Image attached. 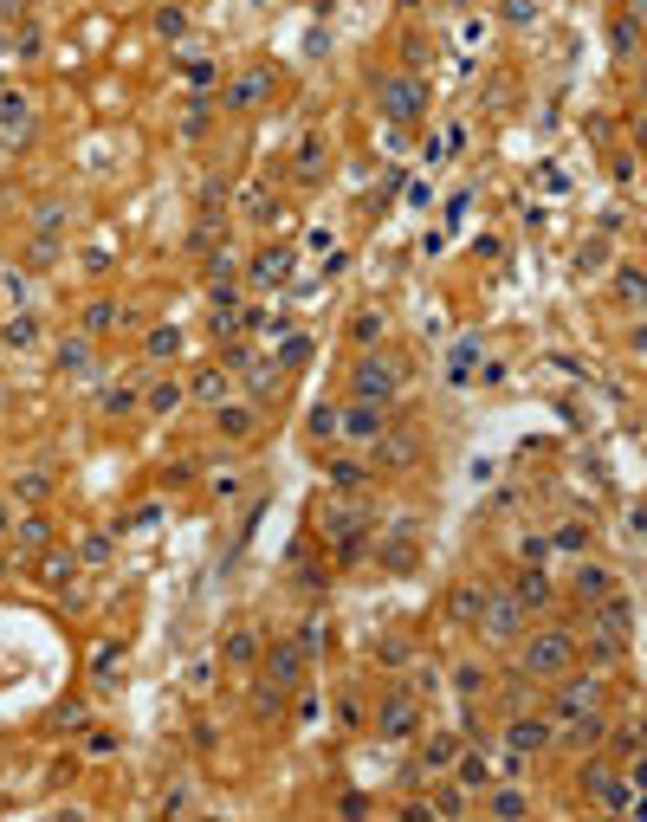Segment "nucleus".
I'll return each instance as SVG.
<instances>
[{
    "mask_svg": "<svg viewBox=\"0 0 647 822\" xmlns=\"http://www.w3.org/2000/svg\"><path fill=\"white\" fill-rule=\"evenodd\" d=\"M188 402V389H182V382H175V376H156V382H149V389H143V408H149V415H175V408H182Z\"/></svg>",
    "mask_w": 647,
    "mask_h": 822,
    "instance_id": "bb28decb",
    "label": "nucleus"
},
{
    "mask_svg": "<svg viewBox=\"0 0 647 822\" xmlns=\"http://www.w3.org/2000/svg\"><path fill=\"white\" fill-rule=\"evenodd\" d=\"M85 266H91V272H110V246H104V240H98V246H91V253H85Z\"/></svg>",
    "mask_w": 647,
    "mask_h": 822,
    "instance_id": "6e6d98bb",
    "label": "nucleus"
},
{
    "mask_svg": "<svg viewBox=\"0 0 647 822\" xmlns=\"http://www.w3.org/2000/svg\"><path fill=\"white\" fill-rule=\"evenodd\" d=\"M143 356H149V363H175V356H182V331H175V324H149Z\"/></svg>",
    "mask_w": 647,
    "mask_h": 822,
    "instance_id": "473e14b6",
    "label": "nucleus"
},
{
    "mask_svg": "<svg viewBox=\"0 0 647 822\" xmlns=\"http://www.w3.org/2000/svg\"><path fill=\"white\" fill-rule=\"evenodd\" d=\"M635 91H641V98H647V65H641V72H635Z\"/></svg>",
    "mask_w": 647,
    "mask_h": 822,
    "instance_id": "052dcab7",
    "label": "nucleus"
},
{
    "mask_svg": "<svg viewBox=\"0 0 647 822\" xmlns=\"http://www.w3.org/2000/svg\"><path fill=\"white\" fill-rule=\"evenodd\" d=\"M292 272H298V253H292V246H259L253 266H246V285L279 292V285H292Z\"/></svg>",
    "mask_w": 647,
    "mask_h": 822,
    "instance_id": "9d476101",
    "label": "nucleus"
},
{
    "mask_svg": "<svg viewBox=\"0 0 647 822\" xmlns=\"http://www.w3.org/2000/svg\"><path fill=\"white\" fill-rule=\"evenodd\" d=\"M110 551H117V531H85V538H78V564L85 570L110 564Z\"/></svg>",
    "mask_w": 647,
    "mask_h": 822,
    "instance_id": "c9c22d12",
    "label": "nucleus"
},
{
    "mask_svg": "<svg viewBox=\"0 0 647 822\" xmlns=\"http://www.w3.org/2000/svg\"><path fill=\"white\" fill-rule=\"evenodd\" d=\"M382 331H389V318H382V305H363V311H350V344H356V350L382 344Z\"/></svg>",
    "mask_w": 647,
    "mask_h": 822,
    "instance_id": "7c9ffc66",
    "label": "nucleus"
},
{
    "mask_svg": "<svg viewBox=\"0 0 647 822\" xmlns=\"http://www.w3.org/2000/svg\"><path fill=\"white\" fill-rule=\"evenodd\" d=\"M123 324H130V311L110 305V298H91L85 305V337H110V331H123Z\"/></svg>",
    "mask_w": 647,
    "mask_h": 822,
    "instance_id": "c85d7f7f",
    "label": "nucleus"
},
{
    "mask_svg": "<svg viewBox=\"0 0 647 822\" xmlns=\"http://www.w3.org/2000/svg\"><path fill=\"white\" fill-rule=\"evenodd\" d=\"M214 434H220V441H253V434H259V408L227 395V402L214 408Z\"/></svg>",
    "mask_w": 647,
    "mask_h": 822,
    "instance_id": "f3484780",
    "label": "nucleus"
},
{
    "mask_svg": "<svg viewBox=\"0 0 647 822\" xmlns=\"http://www.w3.org/2000/svg\"><path fill=\"white\" fill-rule=\"evenodd\" d=\"M505 20H512V26H531V20H538V0H505Z\"/></svg>",
    "mask_w": 647,
    "mask_h": 822,
    "instance_id": "3c124183",
    "label": "nucleus"
},
{
    "mask_svg": "<svg viewBox=\"0 0 647 822\" xmlns=\"http://www.w3.org/2000/svg\"><path fill=\"white\" fill-rule=\"evenodd\" d=\"M305 661H311V654H305V641H272L259 667H266V680H272V687H298V680H305Z\"/></svg>",
    "mask_w": 647,
    "mask_h": 822,
    "instance_id": "ddd939ff",
    "label": "nucleus"
},
{
    "mask_svg": "<svg viewBox=\"0 0 647 822\" xmlns=\"http://www.w3.org/2000/svg\"><path fill=\"white\" fill-rule=\"evenodd\" d=\"M550 687H557V693H550V719H576V712H596L602 706V680L596 674H576V667H570V674L550 680Z\"/></svg>",
    "mask_w": 647,
    "mask_h": 822,
    "instance_id": "423d86ee",
    "label": "nucleus"
},
{
    "mask_svg": "<svg viewBox=\"0 0 647 822\" xmlns=\"http://www.w3.org/2000/svg\"><path fill=\"white\" fill-rule=\"evenodd\" d=\"M272 363H279V369L311 363V337H305V331H285V337H279V350H272Z\"/></svg>",
    "mask_w": 647,
    "mask_h": 822,
    "instance_id": "ea45409f",
    "label": "nucleus"
},
{
    "mask_svg": "<svg viewBox=\"0 0 647 822\" xmlns=\"http://www.w3.org/2000/svg\"><path fill=\"white\" fill-rule=\"evenodd\" d=\"M330 486H337V492H356V486H363V479H369V467H363V460H330Z\"/></svg>",
    "mask_w": 647,
    "mask_h": 822,
    "instance_id": "37998d69",
    "label": "nucleus"
},
{
    "mask_svg": "<svg viewBox=\"0 0 647 822\" xmlns=\"http://www.w3.org/2000/svg\"><path fill=\"white\" fill-rule=\"evenodd\" d=\"M85 751H91V758H110V751H117V732H110V725H91Z\"/></svg>",
    "mask_w": 647,
    "mask_h": 822,
    "instance_id": "8fccbe9b",
    "label": "nucleus"
},
{
    "mask_svg": "<svg viewBox=\"0 0 647 822\" xmlns=\"http://www.w3.org/2000/svg\"><path fill=\"white\" fill-rule=\"evenodd\" d=\"M609 39H615V52H635V46H641V26H635V20H628V13H622V20L609 26Z\"/></svg>",
    "mask_w": 647,
    "mask_h": 822,
    "instance_id": "de8ad7c7",
    "label": "nucleus"
},
{
    "mask_svg": "<svg viewBox=\"0 0 647 822\" xmlns=\"http://www.w3.org/2000/svg\"><path fill=\"white\" fill-rule=\"evenodd\" d=\"M350 395H356V402L395 408V395H402V363H395L389 350H363V356L350 363Z\"/></svg>",
    "mask_w": 647,
    "mask_h": 822,
    "instance_id": "f03ea898",
    "label": "nucleus"
},
{
    "mask_svg": "<svg viewBox=\"0 0 647 822\" xmlns=\"http://www.w3.org/2000/svg\"><path fill=\"white\" fill-rule=\"evenodd\" d=\"M512 596L525 602V609H550V596H557V589H550V577H544V570L518 564V577H512Z\"/></svg>",
    "mask_w": 647,
    "mask_h": 822,
    "instance_id": "a878e982",
    "label": "nucleus"
},
{
    "mask_svg": "<svg viewBox=\"0 0 647 822\" xmlns=\"http://www.w3.org/2000/svg\"><path fill=\"white\" fill-rule=\"evenodd\" d=\"M0 298H7L13 311H33V279H26L20 266H0Z\"/></svg>",
    "mask_w": 647,
    "mask_h": 822,
    "instance_id": "f704fd0d",
    "label": "nucleus"
},
{
    "mask_svg": "<svg viewBox=\"0 0 647 822\" xmlns=\"http://www.w3.org/2000/svg\"><path fill=\"white\" fill-rule=\"evenodd\" d=\"M188 395H195L201 408H220L233 395V369L227 363H214V369H195V382H188Z\"/></svg>",
    "mask_w": 647,
    "mask_h": 822,
    "instance_id": "412c9836",
    "label": "nucleus"
},
{
    "mask_svg": "<svg viewBox=\"0 0 647 822\" xmlns=\"http://www.w3.org/2000/svg\"><path fill=\"white\" fill-rule=\"evenodd\" d=\"M52 492V473L46 467H26V473H13V499H26V505H39Z\"/></svg>",
    "mask_w": 647,
    "mask_h": 822,
    "instance_id": "58836bf2",
    "label": "nucleus"
},
{
    "mask_svg": "<svg viewBox=\"0 0 647 822\" xmlns=\"http://www.w3.org/2000/svg\"><path fill=\"white\" fill-rule=\"evenodd\" d=\"M272 65H246V72H233V85L220 91V104H227L233 117H253V111H266V98H272Z\"/></svg>",
    "mask_w": 647,
    "mask_h": 822,
    "instance_id": "39448f33",
    "label": "nucleus"
},
{
    "mask_svg": "<svg viewBox=\"0 0 647 822\" xmlns=\"http://www.w3.org/2000/svg\"><path fill=\"white\" fill-rule=\"evenodd\" d=\"M389 428H395V421H389V408H382V402H356V395H350V408H343V441H350V447H376Z\"/></svg>",
    "mask_w": 647,
    "mask_h": 822,
    "instance_id": "1a4fd4ad",
    "label": "nucleus"
},
{
    "mask_svg": "<svg viewBox=\"0 0 647 822\" xmlns=\"http://www.w3.org/2000/svg\"><path fill=\"white\" fill-rule=\"evenodd\" d=\"M305 434H311V441H343V408L318 402V408H311V421H305Z\"/></svg>",
    "mask_w": 647,
    "mask_h": 822,
    "instance_id": "e433bc0d",
    "label": "nucleus"
},
{
    "mask_svg": "<svg viewBox=\"0 0 647 822\" xmlns=\"http://www.w3.org/2000/svg\"><path fill=\"white\" fill-rule=\"evenodd\" d=\"M583 654H589V661H602V667H615V661H622V654H628V635H622V628H583Z\"/></svg>",
    "mask_w": 647,
    "mask_h": 822,
    "instance_id": "5701e85b",
    "label": "nucleus"
},
{
    "mask_svg": "<svg viewBox=\"0 0 647 822\" xmlns=\"http://www.w3.org/2000/svg\"><path fill=\"white\" fill-rule=\"evenodd\" d=\"M376 460H382V467H408V460H415V434H382V441H376Z\"/></svg>",
    "mask_w": 647,
    "mask_h": 822,
    "instance_id": "4c0bfd02",
    "label": "nucleus"
},
{
    "mask_svg": "<svg viewBox=\"0 0 647 822\" xmlns=\"http://www.w3.org/2000/svg\"><path fill=\"white\" fill-rule=\"evenodd\" d=\"M550 745H557V719H550V712H512V719H505V751H512V758H538Z\"/></svg>",
    "mask_w": 647,
    "mask_h": 822,
    "instance_id": "20e7f679",
    "label": "nucleus"
},
{
    "mask_svg": "<svg viewBox=\"0 0 647 822\" xmlns=\"http://www.w3.org/2000/svg\"><path fill=\"white\" fill-rule=\"evenodd\" d=\"M576 661H583V641L570 628H531V635H518V674L525 680H563Z\"/></svg>",
    "mask_w": 647,
    "mask_h": 822,
    "instance_id": "f257e3e1",
    "label": "nucleus"
},
{
    "mask_svg": "<svg viewBox=\"0 0 647 822\" xmlns=\"http://www.w3.org/2000/svg\"><path fill=\"white\" fill-rule=\"evenodd\" d=\"M486 596H492V583L460 577V583L447 589V622H453V628H479V615H486Z\"/></svg>",
    "mask_w": 647,
    "mask_h": 822,
    "instance_id": "9b49d317",
    "label": "nucleus"
},
{
    "mask_svg": "<svg viewBox=\"0 0 647 822\" xmlns=\"http://www.w3.org/2000/svg\"><path fill=\"white\" fill-rule=\"evenodd\" d=\"M453 687L473 700V693H486V674H479V667H460V674H453Z\"/></svg>",
    "mask_w": 647,
    "mask_h": 822,
    "instance_id": "603ef678",
    "label": "nucleus"
},
{
    "mask_svg": "<svg viewBox=\"0 0 647 822\" xmlns=\"http://www.w3.org/2000/svg\"><path fill=\"white\" fill-rule=\"evenodd\" d=\"M615 751H622V758L647 751V725H622V732H615Z\"/></svg>",
    "mask_w": 647,
    "mask_h": 822,
    "instance_id": "09e8293b",
    "label": "nucleus"
},
{
    "mask_svg": "<svg viewBox=\"0 0 647 822\" xmlns=\"http://www.w3.org/2000/svg\"><path fill=\"white\" fill-rule=\"evenodd\" d=\"M13 525H20V505H13V499H0V544L13 538Z\"/></svg>",
    "mask_w": 647,
    "mask_h": 822,
    "instance_id": "864d4df0",
    "label": "nucleus"
},
{
    "mask_svg": "<svg viewBox=\"0 0 647 822\" xmlns=\"http://www.w3.org/2000/svg\"><path fill=\"white\" fill-rule=\"evenodd\" d=\"M91 363H98V337L72 331V337L52 344V369H59V376H91Z\"/></svg>",
    "mask_w": 647,
    "mask_h": 822,
    "instance_id": "2eb2a0df",
    "label": "nucleus"
},
{
    "mask_svg": "<svg viewBox=\"0 0 647 822\" xmlns=\"http://www.w3.org/2000/svg\"><path fill=\"white\" fill-rule=\"evenodd\" d=\"M447 777H460V784L479 797V790H492V777H499V771H492V758H486V751L460 745V758H453V771H447Z\"/></svg>",
    "mask_w": 647,
    "mask_h": 822,
    "instance_id": "aec40b11",
    "label": "nucleus"
},
{
    "mask_svg": "<svg viewBox=\"0 0 647 822\" xmlns=\"http://www.w3.org/2000/svg\"><path fill=\"white\" fill-rule=\"evenodd\" d=\"M156 33L162 39H188V7H182V0H162V7H156Z\"/></svg>",
    "mask_w": 647,
    "mask_h": 822,
    "instance_id": "a19ab883",
    "label": "nucleus"
},
{
    "mask_svg": "<svg viewBox=\"0 0 647 822\" xmlns=\"http://www.w3.org/2000/svg\"><path fill=\"white\" fill-rule=\"evenodd\" d=\"M136 402H143V389H136V382H110V389H104V402H98V408H104V415H130V408H136Z\"/></svg>",
    "mask_w": 647,
    "mask_h": 822,
    "instance_id": "79ce46f5",
    "label": "nucleus"
},
{
    "mask_svg": "<svg viewBox=\"0 0 647 822\" xmlns=\"http://www.w3.org/2000/svg\"><path fill=\"white\" fill-rule=\"evenodd\" d=\"M479 803H486L492 816H525V810H531V790H518V784H492V790H479Z\"/></svg>",
    "mask_w": 647,
    "mask_h": 822,
    "instance_id": "c756f323",
    "label": "nucleus"
},
{
    "mask_svg": "<svg viewBox=\"0 0 647 822\" xmlns=\"http://www.w3.org/2000/svg\"><path fill=\"white\" fill-rule=\"evenodd\" d=\"M609 589H615V577H609L602 564H576V577H570V596H576V602H589V609H596Z\"/></svg>",
    "mask_w": 647,
    "mask_h": 822,
    "instance_id": "393cba45",
    "label": "nucleus"
},
{
    "mask_svg": "<svg viewBox=\"0 0 647 822\" xmlns=\"http://www.w3.org/2000/svg\"><path fill=\"white\" fill-rule=\"evenodd\" d=\"M550 544H557V551H589V525H583V518H563Z\"/></svg>",
    "mask_w": 647,
    "mask_h": 822,
    "instance_id": "c03bdc74",
    "label": "nucleus"
},
{
    "mask_svg": "<svg viewBox=\"0 0 647 822\" xmlns=\"http://www.w3.org/2000/svg\"><path fill=\"white\" fill-rule=\"evenodd\" d=\"M628 20L641 26V39H647V0H628Z\"/></svg>",
    "mask_w": 647,
    "mask_h": 822,
    "instance_id": "4d7b16f0",
    "label": "nucleus"
},
{
    "mask_svg": "<svg viewBox=\"0 0 647 822\" xmlns=\"http://www.w3.org/2000/svg\"><path fill=\"white\" fill-rule=\"evenodd\" d=\"M421 732V700L415 693H389L376 712V738H415Z\"/></svg>",
    "mask_w": 647,
    "mask_h": 822,
    "instance_id": "f8f14e48",
    "label": "nucleus"
},
{
    "mask_svg": "<svg viewBox=\"0 0 647 822\" xmlns=\"http://www.w3.org/2000/svg\"><path fill=\"white\" fill-rule=\"evenodd\" d=\"M0 20H26V0H0Z\"/></svg>",
    "mask_w": 647,
    "mask_h": 822,
    "instance_id": "13d9d810",
    "label": "nucleus"
},
{
    "mask_svg": "<svg viewBox=\"0 0 647 822\" xmlns=\"http://www.w3.org/2000/svg\"><path fill=\"white\" fill-rule=\"evenodd\" d=\"M525 622H531V609L512 596V583L486 596V615H479V628H486L492 641H518V635H525Z\"/></svg>",
    "mask_w": 647,
    "mask_h": 822,
    "instance_id": "6e6552de",
    "label": "nucleus"
},
{
    "mask_svg": "<svg viewBox=\"0 0 647 822\" xmlns=\"http://www.w3.org/2000/svg\"><path fill=\"white\" fill-rule=\"evenodd\" d=\"M635 143H641V149H647V111H641V117H635Z\"/></svg>",
    "mask_w": 647,
    "mask_h": 822,
    "instance_id": "bf43d9fd",
    "label": "nucleus"
},
{
    "mask_svg": "<svg viewBox=\"0 0 647 822\" xmlns=\"http://www.w3.org/2000/svg\"><path fill=\"white\" fill-rule=\"evenodd\" d=\"M615 298H622L635 318H647V272L641 266H622V272H615Z\"/></svg>",
    "mask_w": 647,
    "mask_h": 822,
    "instance_id": "2f4dec72",
    "label": "nucleus"
},
{
    "mask_svg": "<svg viewBox=\"0 0 647 822\" xmlns=\"http://www.w3.org/2000/svg\"><path fill=\"white\" fill-rule=\"evenodd\" d=\"M220 661H227V667H259V661H266L259 628H253V622H233L227 635H220Z\"/></svg>",
    "mask_w": 647,
    "mask_h": 822,
    "instance_id": "4468645a",
    "label": "nucleus"
},
{
    "mask_svg": "<svg viewBox=\"0 0 647 822\" xmlns=\"http://www.w3.org/2000/svg\"><path fill=\"white\" fill-rule=\"evenodd\" d=\"M324 169H330V143L324 136H305V143H298V182H318Z\"/></svg>",
    "mask_w": 647,
    "mask_h": 822,
    "instance_id": "72a5a7b5",
    "label": "nucleus"
},
{
    "mask_svg": "<svg viewBox=\"0 0 647 822\" xmlns=\"http://www.w3.org/2000/svg\"><path fill=\"white\" fill-rule=\"evenodd\" d=\"M0 136H33V98L26 91H0Z\"/></svg>",
    "mask_w": 647,
    "mask_h": 822,
    "instance_id": "b1692460",
    "label": "nucleus"
},
{
    "mask_svg": "<svg viewBox=\"0 0 647 822\" xmlns=\"http://www.w3.org/2000/svg\"><path fill=\"white\" fill-rule=\"evenodd\" d=\"M460 745H466L460 732H428V738H421V764H415V777H447V771H453V758H460Z\"/></svg>",
    "mask_w": 647,
    "mask_h": 822,
    "instance_id": "dca6fc26",
    "label": "nucleus"
},
{
    "mask_svg": "<svg viewBox=\"0 0 647 822\" xmlns=\"http://www.w3.org/2000/svg\"><path fill=\"white\" fill-rule=\"evenodd\" d=\"M428 803H434V816H466V810H479V797L460 784V777H447V784H434V777H428Z\"/></svg>",
    "mask_w": 647,
    "mask_h": 822,
    "instance_id": "4be33fe9",
    "label": "nucleus"
},
{
    "mask_svg": "<svg viewBox=\"0 0 647 822\" xmlns=\"http://www.w3.org/2000/svg\"><path fill=\"white\" fill-rule=\"evenodd\" d=\"M78 570H85V564H78V551H39V583H46V589H65Z\"/></svg>",
    "mask_w": 647,
    "mask_h": 822,
    "instance_id": "cd10ccee",
    "label": "nucleus"
},
{
    "mask_svg": "<svg viewBox=\"0 0 647 822\" xmlns=\"http://www.w3.org/2000/svg\"><path fill=\"white\" fill-rule=\"evenodd\" d=\"M544 557H550V538H544V531H525V538H518V564L544 570Z\"/></svg>",
    "mask_w": 647,
    "mask_h": 822,
    "instance_id": "49530a36",
    "label": "nucleus"
},
{
    "mask_svg": "<svg viewBox=\"0 0 647 822\" xmlns=\"http://www.w3.org/2000/svg\"><path fill=\"white\" fill-rule=\"evenodd\" d=\"M628 350H635L641 363H647V318H635V331H628Z\"/></svg>",
    "mask_w": 647,
    "mask_h": 822,
    "instance_id": "5fc2aeb1",
    "label": "nucleus"
},
{
    "mask_svg": "<svg viewBox=\"0 0 647 822\" xmlns=\"http://www.w3.org/2000/svg\"><path fill=\"white\" fill-rule=\"evenodd\" d=\"M318 531L337 544V551H356L363 531H369V512H363V505H343V499H324L318 505Z\"/></svg>",
    "mask_w": 647,
    "mask_h": 822,
    "instance_id": "0eeeda50",
    "label": "nucleus"
},
{
    "mask_svg": "<svg viewBox=\"0 0 647 822\" xmlns=\"http://www.w3.org/2000/svg\"><path fill=\"white\" fill-rule=\"evenodd\" d=\"M473 356H479V337H460V344H453L447 376H453V382H466V376H473Z\"/></svg>",
    "mask_w": 647,
    "mask_h": 822,
    "instance_id": "a18cd8bd",
    "label": "nucleus"
},
{
    "mask_svg": "<svg viewBox=\"0 0 647 822\" xmlns=\"http://www.w3.org/2000/svg\"><path fill=\"white\" fill-rule=\"evenodd\" d=\"M13 557H39V551H52V518L46 512H20V525H13Z\"/></svg>",
    "mask_w": 647,
    "mask_h": 822,
    "instance_id": "6ab92c4d",
    "label": "nucleus"
},
{
    "mask_svg": "<svg viewBox=\"0 0 647 822\" xmlns=\"http://www.w3.org/2000/svg\"><path fill=\"white\" fill-rule=\"evenodd\" d=\"M376 111L389 123H421L428 117V85L415 72H382L376 78Z\"/></svg>",
    "mask_w": 647,
    "mask_h": 822,
    "instance_id": "7ed1b4c3",
    "label": "nucleus"
},
{
    "mask_svg": "<svg viewBox=\"0 0 647 822\" xmlns=\"http://www.w3.org/2000/svg\"><path fill=\"white\" fill-rule=\"evenodd\" d=\"M39 344H46V324H39V311H13V318L0 324V350L26 356V350H39Z\"/></svg>",
    "mask_w": 647,
    "mask_h": 822,
    "instance_id": "a211bd4d",
    "label": "nucleus"
}]
</instances>
